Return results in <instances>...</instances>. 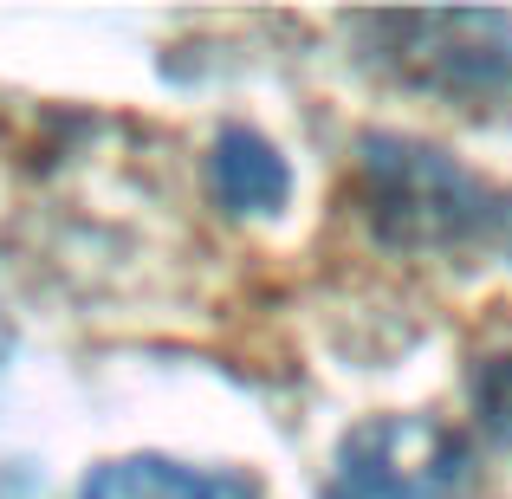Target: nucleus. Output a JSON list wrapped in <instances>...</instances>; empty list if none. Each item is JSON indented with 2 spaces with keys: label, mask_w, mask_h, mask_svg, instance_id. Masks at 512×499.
Instances as JSON below:
<instances>
[{
  "label": "nucleus",
  "mask_w": 512,
  "mask_h": 499,
  "mask_svg": "<svg viewBox=\"0 0 512 499\" xmlns=\"http://www.w3.org/2000/svg\"><path fill=\"white\" fill-rule=\"evenodd\" d=\"M500 240L512 247V195H506V227H500Z\"/></svg>",
  "instance_id": "obj_7"
},
{
  "label": "nucleus",
  "mask_w": 512,
  "mask_h": 499,
  "mask_svg": "<svg viewBox=\"0 0 512 499\" xmlns=\"http://www.w3.org/2000/svg\"><path fill=\"white\" fill-rule=\"evenodd\" d=\"M363 201L376 234L409 253L480 247L506 227V195L415 137H363Z\"/></svg>",
  "instance_id": "obj_1"
},
{
  "label": "nucleus",
  "mask_w": 512,
  "mask_h": 499,
  "mask_svg": "<svg viewBox=\"0 0 512 499\" xmlns=\"http://www.w3.org/2000/svg\"><path fill=\"white\" fill-rule=\"evenodd\" d=\"M214 195L234 214H273V208H286V195H292V169L260 130L234 124L214 143Z\"/></svg>",
  "instance_id": "obj_5"
},
{
  "label": "nucleus",
  "mask_w": 512,
  "mask_h": 499,
  "mask_svg": "<svg viewBox=\"0 0 512 499\" xmlns=\"http://www.w3.org/2000/svg\"><path fill=\"white\" fill-rule=\"evenodd\" d=\"M474 454L428 415H376L338 441L325 499H467Z\"/></svg>",
  "instance_id": "obj_2"
},
{
  "label": "nucleus",
  "mask_w": 512,
  "mask_h": 499,
  "mask_svg": "<svg viewBox=\"0 0 512 499\" xmlns=\"http://www.w3.org/2000/svg\"><path fill=\"white\" fill-rule=\"evenodd\" d=\"M396 39L389 65L435 91H512V20L506 13H409V20H363Z\"/></svg>",
  "instance_id": "obj_3"
},
{
  "label": "nucleus",
  "mask_w": 512,
  "mask_h": 499,
  "mask_svg": "<svg viewBox=\"0 0 512 499\" xmlns=\"http://www.w3.org/2000/svg\"><path fill=\"white\" fill-rule=\"evenodd\" d=\"M474 409H480V422H487L493 435L512 441V350L506 357H487L474 370Z\"/></svg>",
  "instance_id": "obj_6"
},
{
  "label": "nucleus",
  "mask_w": 512,
  "mask_h": 499,
  "mask_svg": "<svg viewBox=\"0 0 512 499\" xmlns=\"http://www.w3.org/2000/svg\"><path fill=\"white\" fill-rule=\"evenodd\" d=\"M78 499H260V487L240 474H208V467H182L163 454H130L85 480Z\"/></svg>",
  "instance_id": "obj_4"
}]
</instances>
